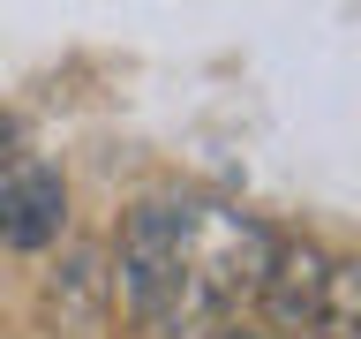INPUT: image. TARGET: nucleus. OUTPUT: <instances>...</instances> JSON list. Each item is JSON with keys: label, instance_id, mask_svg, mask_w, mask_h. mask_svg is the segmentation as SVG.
Returning <instances> with one entry per match:
<instances>
[{"label": "nucleus", "instance_id": "obj_1", "mask_svg": "<svg viewBox=\"0 0 361 339\" xmlns=\"http://www.w3.org/2000/svg\"><path fill=\"white\" fill-rule=\"evenodd\" d=\"M180 264H188V196H143L128 203V219L113 234L106 279H113V309L128 316V332L166 339L180 302Z\"/></svg>", "mask_w": 361, "mask_h": 339}, {"label": "nucleus", "instance_id": "obj_2", "mask_svg": "<svg viewBox=\"0 0 361 339\" xmlns=\"http://www.w3.org/2000/svg\"><path fill=\"white\" fill-rule=\"evenodd\" d=\"M106 309H113V279H106V249H61L53 271H45V294H38V316L53 339H90L106 332Z\"/></svg>", "mask_w": 361, "mask_h": 339}, {"label": "nucleus", "instance_id": "obj_3", "mask_svg": "<svg viewBox=\"0 0 361 339\" xmlns=\"http://www.w3.org/2000/svg\"><path fill=\"white\" fill-rule=\"evenodd\" d=\"M68 226V181L45 166V158L23 151L8 174H0V249H53Z\"/></svg>", "mask_w": 361, "mask_h": 339}, {"label": "nucleus", "instance_id": "obj_4", "mask_svg": "<svg viewBox=\"0 0 361 339\" xmlns=\"http://www.w3.org/2000/svg\"><path fill=\"white\" fill-rule=\"evenodd\" d=\"M316 339H361V256L324 271V309H316Z\"/></svg>", "mask_w": 361, "mask_h": 339}, {"label": "nucleus", "instance_id": "obj_5", "mask_svg": "<svg viewBox=\"0 0 361 339\" xmlns=\"http://www.w3.org/2000/svg\"><path fill=\"white\" fill-rule=\"evenodd\" d=\"M16 158H23V121H16V113H0V174H8Z\"/></svg>", "mask_w": 361, "mask_h": 339}, {"label": "nucleus", "instance_id": "obj_6", "mask_svg": "<svg viewBox=\"0 0 361 339\" xmlns=\"http://www.w3.org/2000/svg\"><path fill=\"white\" fill-rule=\"evenodd\" d=\"M203 339H256V332H248L241 316H233V324H211V332H203Z\"/></svg>", "mask_w": 361, "mask_h": 339}]
</instances>
